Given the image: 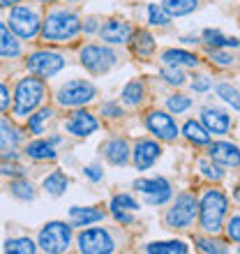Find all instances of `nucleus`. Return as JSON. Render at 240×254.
<instances>
[{
    "instance_id": "nucleus-22",
    "label": "nucleus",
    "mask_w": 240,
    "mask_h": 254,
    "mask_svg": "<svg viewBox=\"0 0 240 254\" xmlns=\"http://www.w3.org/2000/svg\"><path fill=\"white\" fill-rule=\"evenodd\" d=\"M69 217H72V227H88L93 222H100L104 217V213L90 206H86V208L74 206V208H69Z\"/></svg>"
},
{
    "instance_id": "nucleus-44",
    "label": "nucleus",
    "mask_w": 240,
    "mask_h": 254,
    "mask_svg": "<svg viewBox=\"0 0 240 254\" xmlns=\"http://www.w3.org/2000/svg\"><path fill=\"white\" fill-rule=\"evenodd\" d=\"M102 114L109 116V118H118V116H122V109L118 107V104H102Z\"/></svg>"
},
{
    "instance_id": "nucleus-8",
    "label": "nucleus",
    "mask_w": 240,
    "mask_h": 254,
    "mask_svg": "<svg viewBox=\"0 0 240 254\" xmlns=\"http://www.w3.org/2000/svg\"><path fill=\"white\" fill-rule=\"evenodd\" d=\"M95 95H97V88L90 81L76 79L65 83L58 90V104L60 107H83V104L95 100Z\"/></svg>"
},
{
    "instance_id": "nucleus-13",
    "label": "nucleus",
    "mask_w": 240,
    "mask_h": 254,
    "mask_svg": "<svg viewBox=\"0 0 240 254\" xmlns=\"http://www.w3.org/2000/svg\"><path fill=\"white\" fill-rule=\"evenodd\" d=\"M21 143V132L7 118H0V157L16 160V148Z\"/></svg>"
},
{
    "instance_id": "nucleus-24",
    "label": "nucleus",
    "mask_w": 240,
    "mask_h": 254,
    "mask_svg": "<svg viewBox=\"0 0 240 254\" xmlns=\"http://www.w3.org/2000/svg\"><path fill=\"white\" fill-rule=\"evenodd\" d=\"M162 7L171 16H185L199 7V0H162Z\"/></svg>"
},
{
    "instance_id": "nucleus-27",
    "label": "nucleus",
    "mask_w": 240,
    "mask_h": 254,
    "mask_svg": "<svg viewBox=\"0 0 240 254\" xmlns=\"http://www.w3.org/2000/svg\"><path fill=\"white\" fill-rule=\"evenodd\" d=\"M150 254H185L187 245L180 241H164V243H150L146 248Z\"/></svg>"
},
{
    "instance_id": "nucleus-50",
    "label": "nucleus",
    "mask_w": 240,
    "mask_h": 254,
    "mask_svg": "<svg viewBox=\"0 0 240 254\" xmlns=\"http://www.w3.org/2000/svg\"><path fill=\"white\" fill-rule=\"evenodd\" d=\"M21 0H0V9L2 7H14V5H19Z\"/></svg>"
},
{
    "instance_id": "nucleus-53",
    "label": "nucleus",
    "mask_w": 240,
    "mask_h": 254,
    "mask_svg": "<svg viewBox=\"0 0 240 254\" xmlns=\"http://www.w3.org/2000/svg\"><path fill=\"white\" fill-rule=\"evenodd\" d=\"M65 2H81V0H65Z\"/></svg>"
},
{
    "instance_id": "nucleus-34",
    "label": "nucleus",
    "mask_w": 240,
    "mask_h": 254,
    "mask_svg": "<svg viewBox=\"0 0 240 254\" xmlns=\"http://www.w3.org/2000/svg\"><path fill=\"white\" fill-rule=\"evenodd\" d=\"M148 21L153 26H169L171 23V14L162 5H148Z\"/></svg>"
},
{
    "instance_id": "nucleus-35",
    "label": "nucleus",
    "mask_w": 240,
    "mask_h": 254,
    "mask_svg": "<svg viewBox=\"0 0 240 254\" xmlns=\"http://www.w3.org/2000/svg\"><path fill=\"white\" fill-rule=\"evenodd\" d=\"M217 95L227 102L229 107H234L236 111H240V93L236 88H231L229 83H220V86H217Z\"/></svg>"
},
{
    "instance_id": "nucleus-31",
    "label": "nucleus",
    "mask_w": 240,
    "mask_h": 254,
    "mask_svg": "<svg viewBox=\"0 0 240 254\" xmlns=\"http://www.w3.org/2000/svg\"><path fill=\"white\" fill-rule=\"evenodd\" d=\"M37 250L30 238H9L5 243V252H14V254H33Z\"/></svg>"
},
{
    "instance_id": "nucleus-30",
    "label": "nucleus",
    "mask_w": 240,
    "mask_h": 254,
    "mask_svg": "<svg viewBox=\"0 0 240 254\" xmlns=\"http://www.w3.org/2000/svg\"><path fill=\"white\" fill-rule=\"evenodd\" d=\"M203 42L213 49H220V47H236L238 49L240 47L238 40H229V37H224L220 30H206V33H203Z\"/></svg>"
},
{
    "instance_id": "nucleus-47",
    "label": "nucleus",
    "mask_w": 240,
    "mask_h": 254,
    "mask_svg": "<svg viewBox=\"0 0 240 254\" xmlns=\"http://www.w3.org/2000/svg\"><path fill=\"white\" fill-rule=\"evenodd\" d=\"M111 213H114V217L118 222H122V224H132L134 222V217L129 215V210H111Z\"/></svg>"
},
{
    "instance_id": "nucleus-23",
    "label": "nucleus",
    "mask_w": 240,
    "mask_h": 254,
    "mask_svg": "<svg viewBox=\"0 0 240 254\" xmlns=\"http://www.w3.org/2000/svg\"><path fill=\"white\" fill-rule=\"evenodd\" d=\"M162 61L167 65H174V67H196L199 65V58L187 51H180V49H169L162 54Z\"/></svg>"
},
{
    "instance_id": "nucleus-16",
    "label": "nucleus",
    "mask_w": 240,
    "mask_h": 254,
    "mask_svg": "<svg viewBox=\"0 0 240 254\" xmlns=\"http://www.w3.org/2000/svg\"><path fill=\"white\" fill-rule=\"evenodd\" d=\"M210 160H215L222 167H238L240 164V150L234 143L227 141H217L210 146Z\"/></svg>"
},
{
    "instance_id": "nucleus-40",
    "label": "nucleus",
    "mask_w": 240,
    "mask_h": 254,
    "mask_svg": "<svg viewBox=\"0 0 240 254\" xmlns=\"http://www.w3.org/2000/svg\"><path fill=\"white\" fill-rule=\"evenodd\" d=\"M227 234H229V238H234V241H240V215H236V217H231V220H229Z\"/></svg>"
},
{
    "instance_id": "nucleus-15",
    "label": "nucleus",
    "mask_w": 240,
    "mask_h": 254,
    "mask_svg": "<svg viewBox=\"0 0 240 254\" xmlns=\"http://www.w3.org/2000/svg\"><path fill=\"white\" fill-rule=\"evenodd\" d=\"M160 146L155 143V141H139L136 146H134V164H136V169H141V171H146V169H150L155 164V162L160 160Z\"/></svg>"
},
{
    "instance_id": "nucleus-19",
    "label": "nucleus",
    "mask_w": 240,
    "mask_h": 254,
    "mask_svg": "<svg viewBox=\"0 0 240 254\" xmlns=\"http://www.w3.org/2000/svg\"><path fill=\"white\" fill-rule=\"evenodd\" d=\"M104 157L116 167H122L129 160V143L125 139H111L104 143Z\"/></svg>"
},
{
    "instance_id": "nucleus-26",
    "label": "nucleus",
    "mask_w": 240,
    "mask_h": 254,
    "mask_svg": "<svg viewBox=\"0 0 240 254\" xmlns=\"http://www.w3.org/2000/svg\"><path fill=\"white\" fill-rule=\"evenodd\" d=\"M42 185H44V190H47L51 196H60V194L67 190V178L62 171H51V174L44 178Z\"/></svg>"
},
{
    "instance_id": "nucleus-46",
    "label": "nucleus",
    "mask_w": 240,
    "mask_h": 254,
    "mask_svg": "<svg viewBox=\"0 0 240 254\" xmlns=\"http://www.w3.org/2000/svg\"><path fill=\"white\" fill-rule=\"evenodd\" d=\"M9 107V88L5 83H0V114Z\"/></svg>"
},
{
    "instance_id": "nucleus-11",
    "label": "nucleus",
    "mask_w": 240,
    "mask_h": 254,
    "mask_svg": "<svg viewBox=\"0 0 240 254\" xmlns=\"http://www.w3.org/2000/svg\"><path fill=\"white\" fill-rule=\"evenodd\" d=\"M134 190H139L148 203H153V206L167 203L174 194L167 178H139V181H134Z\"/></svg>"
},
{
    "instance_id": "nucleus-14",
    "label": "nucleus",
    "mask_w": 240,
    "mask_h": 254,
    "mask_svg": "<svg viewBox=\"0 0 240 254\" xmlns=\"http://www.w3.org/2000/svg\"><path fill=\"white\" fill-rule=\"evenodd\" d=\"M100 37L107 44H127L132 37V28L120 19H109L100 26Z\"/></svg>"
},
{
    "instance_id": "nucleus-45",
    "label": "nucleus",
    "mask_w": 240,
    "mask_h": 254,
    "mask_svg": "<svg viewBox=\"0 0 240 254\" xmlns=\"http://www.w3.org/2000/svg\"><path fill=\"white\" fill-rule=\"evenodd\" d=\"M213 61L217 63V65H231L234 63V56H229V54H224V51H213Z\"/></svg>"
},
{
    "instance_id": "nucleus-12",
    "label": "nucleus",
    "mask_w": 240,
    "mask_h": 254,
    "mask_svg": "<svg viewBox=\"0 0 240 254\" xmlns=\"http://www.w3.org/2000/svg\"><path fill=\"white\" fill-rule=\"evenodd\" d=\"M146 127L155 136H160L164 141H174L178 136V127H176L174 118L169 114H164V111H150L146 116Z\"/></svg>"
},
{
    "instance_id": "nucleus-1",
    "label": "nucleus",
    "mask_w": 240,
    "mask_h": 254,
    "mask_svg": "<svg viewBox=\"0 0 240 254\" xmlns=\"http://www.w3.org/2000/svg\"><path fill=\"white\" fill-rule=\"evenodd\" d=\"M81 19L72 9H51L42 23V37L47 42H69L81 33Z\"/></svg>"
},
{
    "instance_id": "nucleus-48",
    "label": "nucleus",
    "mask_w": 240,
    "mask_h": 254,
    "mask_svg": "<svg viewBox=\"0 0 240 254\" xmlns=\"http://www.w3.org/2000/svg\"><path fill=\"white\" fill-rule=\"evenodd\" d=\"M192 88H194V90H199V93H203V90H208V88H210V81H208L206 76H201V79H196L192 83Z\"/></svg>"
},
{
    "instance_id": "nucleus-2",
    "label": "nucleus",
    "mask_w": 240,
    "mask_h": 254,
    "mask_svg": "<svg viewBox=\"0 0 240 254\" xmlns=\"http://www.w3.org/2000/svg\"><path fill=\"white\" fill-rule=\"evenodd\" d=\"M44 97H47V83L40 76L21 79L14 90V116H19V118L30 116L44 102Z\"/></svg>"
},
{
    "instance_id": "nucleus-6",
    "label": "nucleus",
    "mask_w": 240,
    "mask_h": 254,
    "mask_svg": "<svg viewBox=\"0 0 240 254\" xmlns=\"http://www.w3.org/2000/svg\"><path fill=\"white\" fill-rule=\"evenodd\" d=\"M196 213H199V203L194 199V194H180L176 203L169 208L167 213V227L171 229H187L192 227L194 220H196Z\"/></svg>"
},
{
    "instance_id": "nucleus-7",
    "label": "nucleus",
    "mask_w": 240,
    "mask_h": 254,
    "mask_svg": "<svg viewBox=\"0 0 240 254\" xmlns=\"http://www.w3.org/2000/svg\"><path fill=\"white\" fill-rule=\"evenodd\" d=\"M118 63L114 49L100 47V44H88L81 49V65L93 74H104Z\"/></svg>"
},
{
    "instance_id": "nucleus-32",
    "label": "nucleus",
    "mask_w": 240,
    "mask_h": 254,
    "mask_svg": "<svg viewBox=\"0 0 240 254\" xmlns=\"http://www.w3.org/2000/svg\"><path fill=\"white\" fill-rule=\"evenodd\" d=\"M134 51L139 56H150L155 51V42L146 30H139V33L134 35Z\"/></svg>"
},
{
    "instance_id": "nucleus-20",
    "label": "nucleus",
    "mask_w": 240,
    "mask_h": 254,
    "mask_svg": "<svg viewBox=\"0 0 240 254\" xmlns=\"http://www.w3.org/2000/svg\"><path fill=\"white\" fill-rule=\"evenodd\" d=\"M21 56V42L12 33V28L0 21V58H19Z\"/></svg>"
},
{
    "instance_id": "nucleus-17",
    "label": "nucleus",
    "mask_w": 240,
    "mask_h": 254,
    "mask_svg": "<svg viewBox=\"0 0 240 254\" xmlns=\"http://www.w3.org/2000/svg\"><path fill=\"white\" fill-rule=\"evenodd\" d=\"M97 127H100L97 118H95L93 114H88V111H76V114L67 121V132L74 134V136H88V134H93Z\"/></svg>"
},
{
    "instance_id": "nucleus-21",
    "label": "nucleus",
    "mask_w": 240,
    "mask_h": 254,
    "mask_svg": "<svg viewBox=\"0 0 240 254\" xmlns=\"http://www.w3.org/2000/svg\"><path fill=\"white\" fill-rule=\"evenodd\" d=\"M26 155L30 157V160H37V162H51L58 157V153H56V148L51 141H44V139H37V141H30L26 146Z\"/></svg>"
},
{
    "instance_id": "nucleus-39",
    "label": "nucleus",
    "mask_w": 240,
    "mask_h": 254,
    "mask_svg": "<svg viewBox=\"0 0 240 254\" xmlns=\"http://www.w3.org/2000/svg\"><path fill=\"white\" fill-rule=\"evenodd\" d=\"M199 169H201V174L206 176V178H210V181H222V176H224V171L217 164H213L210 160H201Z\"/></svg>"
},
{
    "instance_id": "nucleus-3",
    "label": "nucleus",
    "mask_w": 240,
    "mask_h": 254,
    "mask_svg": "<svg viewBox=\"0 0 240 254\" xmlns=\"http://www.w3.org/2000/svg\"><path fill=\"white\" fill-rule=\"evenodd\" d=\"M201 227L208 234H217L224 224V217H227V208L229 201L227 196L220 192V190H208L201 199Z\"/></svg>"
},
{
    "instance_id": "nucleus-52",
    "label": "nucleus",
    "mask_w": 240,
    "mask_h": 254,
    "mask_svg": "<svg viewBox=\"0 0 240 254\" xmlns=\"http://www.w3.org/2000/svg\"><path fill=\"white\" fill-rule=\"evenodd\" d=\"M37 2H44V5H47V2H54V0H37Z\"/></svg>"
},
{
    "instance_id": "nucleus-36",
    "label": "nucleus",
    "mask_w": 240,
    "mask_h": 254,
    "mask_svg": "<svg viewBox=\"0 0 240 254\" xmlns=\"http://www.w3.org/2000/svg\"><path fill=\"white\" fill-rule=\"evenodd\" d=\"M139 208V203L129 196V194H116L114 199H111V210H136Z\"/></svg>"
},
{
    "instance_id": "nucleus-41",
    "label": "nucleus",
    "mask_w": 240,
    "mask_h": 254,
    "mask_svg": "<svg viewBox=\"0 0 240 254\" xmlns=\"http://www.w3.org/2000/svg\"><path fill=\"white\" fill-rule=\"evenodd\" d=\"M0 174H5V176H23V169L19 167V164H14V160L5 162L2 167H0Z\"/></svg>"
},
{
    "instance_id": "nucleus-49",
    "label": "nucleus",
    "mask_w": 240,
    "mask_h": 254,
    "mask_svg": "<svg viewBox=\"0 0 240 254\" xmlns=\"http://www.w3.org/2000/svg\"><path fill=\"white\" fill-rule=\"evenodd\" d=\"M81 28H83L86 33H95V30H97V21H95V19H88L86 26H81Z\"/></svg>"
},
{
    "instance_id": "nucleus-29",
    "label": "nucleus",
    "mask_w": 240,
    "mask_h": 254,
    "mask_svg": "<svg viewBox=\"0 0 240 254\" xmlns=\"http://www.w3.org/2000/svg\"><path fill=\"white\" fill-rule=\"evenodd\" d=\"M9 192H12V196H16V199H21V201H33V199H35V188H33V183L26 181V178H19V181H14L12 185H9Z\"/></svg>"
},
{
    "instance_id": "nucleus-25",
    "label": "nucleus",
    "mask_w": 240,
    "mask_h": 254,
    "mask_svg": "<svg viewBox=\"0 0 240 254\" xmlns=\"http://www.w3.org/2000/svg\"><path fill=\"white\" fill-rule=\"evenodd\" d=\"M182 132H185V136L192 143H196V146H206V143H210V132H208L206 127H201L199 123L194 121H187L185 127H182Z\"/></svg>"
},
{
    "instance_id": "nucleus-18",
    "label": "nucleus",
    "mask_w": 240,
    "mask_h": 254,
    "mask_svg": "<svg viewBox=\"0 0 240 254\" xmlns=\"http://www.w3.org/2000/svg\"><path fill=\"white\" fill-rule=\"evenodd\" d=\"M201 121H203L208 132L213 134H227L229 127H231V118L224 111H220V109H203Z\"/></svg>"
},
{
    "instance_id": "nucleus-33",
    "label": "nucleus",
    "mask_w": 240,
    "mask_h": 254,
    "mask_svg": "<svg viewBox=\"0 0 240 254\" xmlns=\"http://www.w3.org/2000/svg\"><path fill=\"white\" fill-rule=\"evenodd\" d=\"M51 116H54V111L51 109H40L35 116H30L28 118V129L33 134H42L44 132V123L51 121Z\"/></svg>"
},
{
    "instance_id": "nucleus-4",
    "label": "nucleus",
    "mask_w": 240,
    "mask_h": 254,
    "mask_svg": "<svg viewBox=\"0 0 240 254\" xmlns=\"http://www.w3.org/2000/svg\"><path fill=\"white\" fill-rule=\"evenodd\" d=\"M9 28L21 40H33L42 30V19L30 5H14L9 12Z\"/></svg>"
},
{
    "instance_id": "nucleus-43",
    "label": "nucleus",
    "mask_w": 240,
    "mask_h": 254,
    "mask_svg": "<svg viewBox=\"0 0 240 254\" xmlns=\"http://www.w3.org/2000/svg\"><path fill=\"white\" fill-rule=\"evenodd\" d=\"M196 243H199L201 252H215V254L224 252V248H220V243H210V241H196Z\"/></svg>"
},
{
    "instance_id": "nucleus-28",
    "label": "nucleus",
    "mask_w": 240,
    "mask_h": 254,
    "mask_svg": "<svg viewBox=\"0 0 240 254\" xmlns=\"http://www.w3.org/2000/svg\"><path fill=\"white\" fill-rule=\"evenodd\" d=\"M122 102L129 104V107H136L141 100H143V83L141 81H129L125 88H122Z\"/></svg>"
},
{
    "instance_id": "nucleus-9",
    "label": "nucleus",
    "mask_w": 240,
    "mask_h": 254,
    "mask_svg": "<svg viewBox=\"0 0 240 254\" xmlns=\"http://www.w3.org/2000/svg\"><path fill=\"white\" fill-rule=\"evenodd\" d=\"M116 250V241L107 229H86L79 234V252L86 254H109Z\"/></svg>"
},
{
    "instance_id": "nucleus-51",
    "label": "nucleus",
    "mask_w": 240,
    "mask_h": 254,
    "mask_svg": "<svg viewBox=\"0 0 240 254\" xmlns=\"http://www.w3.org/2000/svg\"><path fill=\"white\" fill-rule=\"evenodd\" d=\"M236 199L240 201V185H238V190H236Z\"/></svg>"
},
{
    "instance_id": "nucleus-38",
    "label": "nucleus",
    "mask_w": 240,
    "mask_h": 254,
    "mask_svg": "<svg viewBox=\"0 0 240 254\" xmlns=\"http://www.w3.org/2000/svg\"><path fill=\"white\" fill-rule=\"evenodd\" d=\"M167 107H169V111H174V114H182V111H187V109L192 107V100L185 97V95H174V97L167 100Z\"/></svg>"
},
{
    "instance_id": "nucleus-37",
    "label": "nucleus",
    "mask_w": 240,
    "mask_h": 254,
    "mask_svg": "<svg viewBox=\"0 0 240 254\" xmlns=\"http://www.w3.org/2000/svg\"><path fill=\"white\" fill-rule=\"evenodd\" d=\"M162 76H164V81L171 83V86H182V83H185V74H182V69H180V67H174V65L164 67V69H162Z\"/></svg>"
},
{
    "instance_id": "nucleus-5",
    "label": "nucleus",
    "mask_w": 240,
    "mask_h": 254,
    "mask_svg": "<svg viewBox=\"0 0 240 254\" xmlns=\"http://www.w3.org/2000/svg\"><path fill=\"white\" fill-rule=\"evenodd\" d=\"M69 243H72V227L65 224V222H49L40 231V238H37L40 250L49 254L65 252L69 248Z\"/></svg>"
},
{
    "instance_id": "nucleus-10",
    "label": "nucleus",
    "mask_w": 240,
    "mask_h": 254,
    "mask_svg": "<svg viewBox=\"0 0 240 254\" xmlns=\"http://www.w3.org/2000/svg\"><path fill=\"white\" fill-rule=\"evenodd\" d=\"M65 67V58L56 51H35L30 58H28V69L40 76V79H49L58 74L60 69Z\"/></svg>"
},
{
    "instance_id": "nucleus-42",
    "label": "nucleus",
    "mask_w": 240,
    "mask_h": 254,
    "mask_svg": "<svg viewBox=\"0 0 240 254\" xmlns=\"http://www.w3.org/2000/svg\"><path fill=\"white\" fill-rule=\"evenodd\" d=\"M83 174H86L93 183H100L102 178H104V171H102L97 164H90V167H86V169H83Z\"/></svg>"
}]
</instances>
